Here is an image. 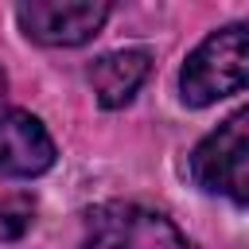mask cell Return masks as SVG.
<instances>
[{"label": "cell", "instance_id": "obj_4", "mask_svg": "<svg viewBox=\"0 0 249 249\" xmlns=\"http://www.w3.org/2000/svg\"><path fill=\"white\" fill-rule=\"evenodd\" d=\"M16 19L31 43L43 47H78L101 31L109 19L105 0H31L16 8Z\"/></svg>", "mask_w": 249, "mask_h": 249}, {"label": "cell", "instance_id": "obj_3", "mask_svg": "<svg viewBox=\"0 0 249 249\" xmlns=\"http://www.w3.org/2000/svg\"><path fill=\"white\" fill-rule=\"evenodd\" d=\"M82 249H191L171 218L136 202H105L86 214Z\"/></svg>", "mask_w": 249, "mask_h": 249}, {"label": "cell", "instance_id": "obj_7", "mask_svg": "<svg viewBox=\"0 0 249 249\" xmlns=\"http://www.w3.org/2000/svg\"><path fill=\"white\" fill-rule=\"evenodd\" d=\"M27 218H31V210H27L23 198L0 202V241H16V237L27 230Z\"/></svg>", "mask_w": 249, "mask_h": 249}, {"label": "cell", "instance_id": "obj_6", "mask_svg": "<svg viewBox=\"0 0 249 249\" xmlns=\"http://www.w3.org/2000/svg\"><path fill=\"white\" fill-rule=\"evenodd\" d=\"M152 70V54L144 47H128V51H109L89 66V86L97 93V101L105 109H121L132 101V93L144 86Z\"/></svg>", "mask_w": 249, "mask_h": 249}, {"label": "cell", "instance_id": "obj_1", "mask_svg": "<svg viewBox=\"0 0 249 249\" xmlns=\"http://www.w3.org/2000/svg\"><path fill=\"white\" fill-rule=\"evenodd\" d=\"M249 78V35L245 23H230L222 31H210L183 62L179 93L187 105L202 109L230 93H237Z\"/></svg>", "mask_w": 249, "mask_h": 249}, {"label": "cell", "instance_id": "obj_2", "mask_svg": "<svg viewBox=\"0 0 249 249\" xmlns=\"http://www.w3.org/2000/svg\"><path fill=\"white\" fill-rule=\"evenodd\" d=\"M191 179L237 206L249 202V109L230 113L206 140H198L191 152Z\"/></svg>", "mask_w": 249, "mask_h": 249}, {"label": "cell", "instance_id": "obj_5", "mask_svg": "<svg viewBox=\"0 0 249 249\" xmlns=\"http://www.w3.org/2000/svg\"><path fill=\"white\" fill-rule=\"evenodd\" d=\"M54 167V140L39 117L27 109L0 105V175L8 179H35Z\"/></svg>", "mask_w": 249, "mask_h": 249}]
</instances>
